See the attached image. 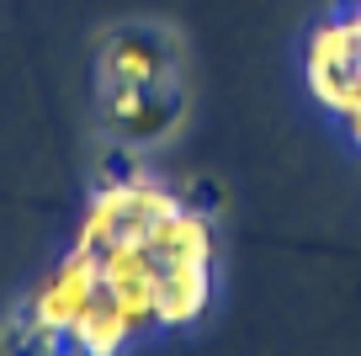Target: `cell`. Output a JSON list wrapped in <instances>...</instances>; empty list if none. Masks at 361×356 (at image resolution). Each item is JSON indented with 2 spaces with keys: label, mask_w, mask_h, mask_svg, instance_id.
Segmentation results:
<instances>
[{
  "label": "cell",
  "mask_w": 361,
  "mask_h": 356,
  "mask_svg": "<svg viewBox=\"0 0 361 356\" xmlns=\"http://www.w3.org/2000/svg\"><path fill=\"white\" fill-rule=\"evenodd\" d=\"M75 250L90 261V309L69 356H123L138 340L192 330L218 292V234L192 197L159 176H117L90 191Z\"/></svg>",
  "instance_id": "cell-1"
},
{
  "label": "cell",
  "mask_w": 361,
  "mask_h": 356,
  "mask_svg": "<svg viewBox=\"0 0 361 356\" xmlns=\"http://www.w3.org/2000/svg\"><path fill=\"white\" fill-rule=\"evenodd\" d=\"M96 101L117 149L170 144L186 123V54L165 22H117L96 43Z\"/></svg>",
  "instance_id": "cell-2"
},
{
  "label": "cell",
  "mask_w": 361,
  "mask_h": 356,
  "mask_svg": "<svg viewBox=\"0 0 361 356\" xmlns=\"http://www.w3.org/2000/svg\"><path fill=\"white\" fill-rule=\"evenodd\" d=\"M303 85L361 149V0H340L303 43Z\"/></svg>",
  "instance_id": "cell-3"
}]
</instances>
